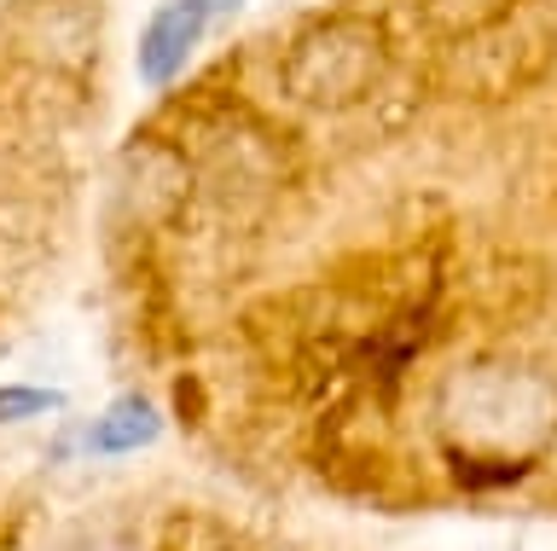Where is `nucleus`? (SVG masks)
<instances>
[{
    "instance_id": "1",
    "label": "nucleus",
    "mask_w": 557,
    "mask_h": 551,
    "mask_svg": "<svg viewBox=\"0 0 557 551\" xmlns=\"http://www.w3.org/2000/svg\"><path fill=\"white\" fill-rule=\"evenodd\" d=\"M41 551H278V546L244 540V534H233L226 523H215V516H203V511H174L151 540H122V534H99V528H70V534H59V540H47Z\"/></svg>"
},
{
    "instance_id": "2",
    "label": "nucleus",
    "mask_w": 557,
    "mask_h": 551,
    "mask_svg": "<svg viewBox=\"0 0 557 551\" xmlns=\"http://www.w3.org/2000/svg\"><path fill=\"white\" fill-rule=\"evenodd\" d=\"M244 7V0H169L163 12L151 18L146 41H139V76L146 82H169L186 71V59L198 53L203 29L233 18V12Z\"/></svg>"
},
{
    "instance_id": "3",
    "label": "nucleus",
    "mask_w": 557,
    "mask_h": 551,
    "mask_svg": "<svg viewBox=\"0 0 557 551\" xmlns=\"http://www.w3.org/2000/svg\"><path fill=\"white\" fill-rule=\"evenodd\" d=\"M157 429H163V418L151 412V401H139V395H122V401L104 412V418H94V429H87V453H99V459L139 453V447L157 441Z\"/></svg>"
},
{
    "instance_id": "4",
    "label": "nucleus",
    "mask_w": 557,
    "mask_h": 551,
    "mask_svg": "<svg viewBox=\"0 0 557 551\" xmlns=\"http://www.w3.org/2000/svg\"><path fill=\"white\" fill-rule=\"evenodd\" d=\"M59 406L52 389H0V424H17V418H41V412Z\"/></svg>"
}]
</instances>
